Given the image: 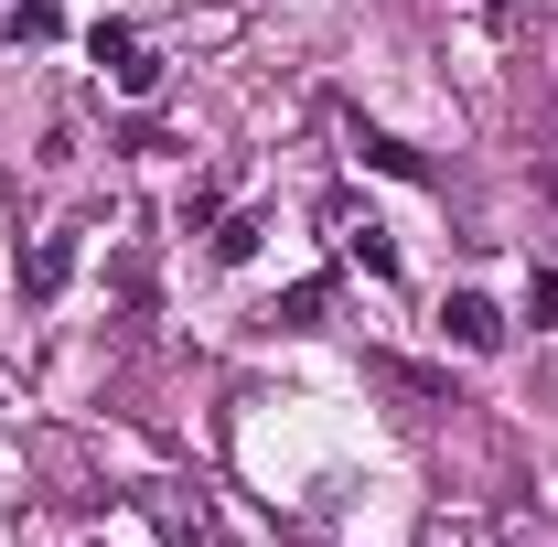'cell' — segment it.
I'll return each instance as SVG.
<instances>
[{
    "mask_svg": "<svg viewBox=\"0 0 558 547\" xmlns=\"http://www.w3.org/2000/svg\"><path fill=\"white\" fill-rule=\"evenodd\" d=\"M440 333L462 343V354H494V343H505V312H494L484 290H451V301H440Z\"/></svg>",
    "mask_w": 558,
    "mask_h": 547,
    "instance_id": "cell-1",
    "label": "cell"
},
{
    "mask_svg": "<svg viewBox=\"0 0 558 547\" xmlns=\"http://www.w3.org/2000/svg\"><path fill=\"white\" fill-rule=\"evenodd\" d=\"M97 65H108L119 97H150V86H161V54H150L140 33H97Z\"/></svg>",
    "mask_w": 558,
    "mask_h": 547,
    "instance_id": "cell-2",
    "label": "cell"
},
{
    "mask_svg": "<svg viewBox=\"0 0 558 547\" xmlns=\"http://www.w3.org/2000/svg\"><path fill=\"white\" fill-rule=\"evenodd\" d=\"M65 279H75V236H44V247L22 258V290H33V301H54Z\"/></svg>",
    "mask_w": 558,
    "mask_h": 547,
    "instance_id": "cell-3",
    "label": "cell"
},
{
    "mask_svg": "<svg viewBox=\"0 0 558 547\" xmlns=\"http://www.w3.org/2000/svg\"><path fill=\"white\" fill-rule=\"evenodd\" d=\"M0 33H11V44H54V0H11Z\"/></svg>",
    "mask_w": 558,
    "mask_h": 547,
    "instance_id": "cell-4",
    "label": "cell"
},
{
    "mask_svg": "<svg viewBox=\"0 0 558 547\" xmlns=\"http://www.w3.org/2000/svg\"><path fill=\"white\" fill-rule=\"evenodd\" d=\"M526 323H558V269H537V279H526Z\"/></svg>",
    "mask_w": 558,
    "mask_h": 547,
    "instance_id": "cell-5",
    "label": "cell"
}]
</instances>
